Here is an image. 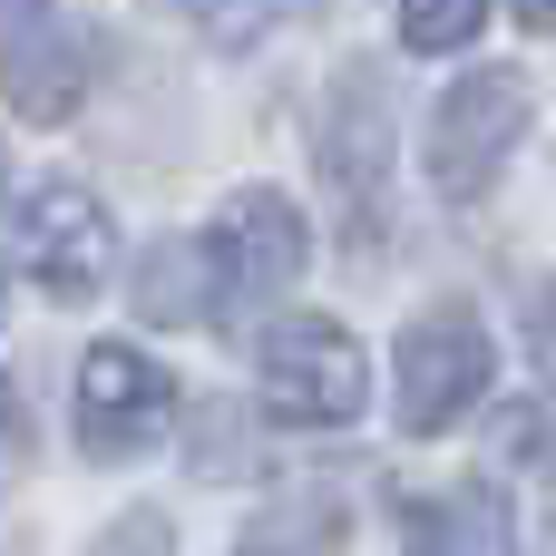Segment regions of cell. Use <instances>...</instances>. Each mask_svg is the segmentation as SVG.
I'll return each mask as SVG.
<instances>
[{
  "mask_svg": "<svg viewBox=\"0 0 556 556\" xmlns=\"http://www.w3.org/2000/svg\"><path fill=\"white\" fill-rule=\"evenodd\" d=\"M88 78H98V39H88V29H49V39H29V49L10 59V108H20L29 127H59V117L88 98Z\"/></svg>",
  "mask_w": 556,
  "mask_h": 556,
  "instance_id": "obj_8",
  "label": "cell"
},
{
  "mask_svg": "<svg viewBox=\"0 0 556 556\" xmlns=\"http://www.w3.org/2000/svg\"><path fill=\"white\" fill-rule=\"evenodd\" d=\"M166 420H176V381H166L147 352L98 342V352L78 362V440H88L98 459H137Z\"/></svg>",
  "mask_w": 556,
  "mask_h": 556,
  "instance_id": "obj_4",
  "label": "cell"
},
{
  "mask_svg": "<svg viewBox=\"0 0 556 556\" xmlns=\"http://www.w3.org/2000/svg\"><path fill=\"white\" fill-rule=\"evenodd\" d=\"M20 459H29V420H20V391L0 381V489L20 479Z\"/></svg>",
  "mask_w": 556,
  "mask_h": 556,
  "instance_id": "obj_15",
  "label": "cell"
},
{
  "mask_svg": "<svg viewBox=\"0 0 556 556\" xmlns=\"http://www.w3.org/2000/svg\"><path fill=\"white\" fill-rule=\"evenodd\" d=\"M362 401H371V371L342 323H274L264 332V410L283 430H342V420H362Z\"/></svg>",
  "mask_w": 556,
  "mask_h": 556,
  "instance_id": "obj_2",
  "label": "cell"
},
{
  "mask_svg": "<svg viewBox=\"0 0 556 556\" xmlns=\"http://www.w3.org/2000/svg\"><path fill=\"white\" fill-rule=\"evenodd\" d=\"M0 313H10V274H0Z\"/></svg>",
  "mask_w": 556,
  "mask_h": 556,
  "instance_id": "obj_19",
  "label": "cell"
},
{
  "mask_svg": "<svg viewBox=\"0 0 556 556\" xmlns=\"http://www.w3.org/2000/svg\"><path fill=\"white\" fill-rule=\"evenodd\" d=\"M88 556H176V528H166L156 508H127V518H117V528H108Z\"/></svg>",
  "mask_w": 556,
  "mask_h": 556,
  "instance_id": "obj_14",
  "label": "cell"
},
{
  "mask_svg": "<svg viewBox=\"0 0 556 556\" xmlns=\"http://www.w3.org/2000/svg\"><path fill=\"white\" fill-rule=\"evenodd\" d=\"M332 538H342V528H332V508H293V518H274V528H254V538H244L235 556H323Z\"/></svg>",
  "mask_w": 556,
  "mask_h": 556,
  "instance_id": "obj_12",
  "label": "cell"
},
{
  "mask_svg": "<svg viewBox=\"0 0 556 556\" xmlns=\"http://www.w3.org/2000/svg\"><path fill=\"white\" fill-rule=\"evenodd\" d=\"M401 547L410 556H518V528H508L498 489H440V498H410Z\"/></svg>",
  "mask_w": 556,
  "mask_h": 556,
  "instance_id": "obj_7",
  "label": "cell"
},
{
  "mask_svg": "<svg viewBox=\"0 0 556 556\" xmlns=\"http://www.w3.org/2000/svg\"><path fill=\"white\" fill-rule=\"evenodd\" d=\"M176 10H186L195 29H215V39H254V29H264V20H283L293 0H176Z\"/></svg>",
  "mask_w": 556,
  "mask_h": 556,
  "instance_id": "obj_13",
  "label": "cell"
},
{
  "mask_svg": "<svg viewBox=\"0 0 556 556\" xmlns=\"http://www.w3.org/2000/svg\"><path fill=\"white\" fill-rule=\"evenodd\" d=\"M489 391V332L469 303H440L401 332V430H450L459 410H479Z\"/></svg>",
  "mask_w": 556,
  "mask_h": 556,
  "instance_id": "obj_3",
  "label": "cell"
},
{
  "mask_svg": "<svg viewBox=\"0 0 556 556\" xmlns=\"http://www.w3.org/2000/svg\"><path fill=\"white\" fill-rule=\"evenodd\" d=\"M20 244H29V274H39L59 303H78V293L108 274V215H98V195L68 186V176H49V186L20 205Z\"/></svg>",
  "mask_w": 556,
  "mask_h": 556,
  "instance_id": "obj_5",
  "label": "cell"
},
{
  "mask_svg": "<svg viewBox=\"0 0 556 556\" xmlns=\"http://www.w3.org/2000/svg\"><path fill=\"white\" fill-rule=\"evenodd\" d=\"M489 20V0H401V49L440 59V49H469Z\"/></svg>",
  "mask_w": 556,
  "mask_h": 556,
  "instance_id": "obj_10",
  "label": "cell"
},
{
  "mask_svg": "<svg viewBox=\"0 0 556 556\" xmlns=\"http://www.w3.org/2000/svg\"><path fill=\"white\" fill-rule=\"evenodd\" d=\"M518 137H528V78L518 68H469L430 117V186L450 205H479L498 186V166L518 156Z\"/></svg>",
  "mask_w": 556,
  "mask_h": 556,
  "instance_id": "obj_1",
  "label": "cell"
},
{
  "mask_svg": "<svg viewBox=\"0 0 556 556\" xmlns=\"http://www.w3.org/2000/svg\"><path fill=\"white\" fill-rule=\"evenodd\" d=\"M518 20H538V29H547V20H556V0H518Z\"/></svg>",
  "mask_w": 556,
  "mask_h": 556,
  "instance_id": "obj_18",
  "label": "cell"
},
{
  "mask_svg": "<svg viewBox=\"0 0 556 556\" xmlns=\"http://www.w3.org/2000/svg\"><path fill=\"white\" fill-rule=\"evenodd\" d=\"M381 156H391L381 88H371V78H352V88H342V108H332V147H323V166H332V186L371 195V186H381Z\"/></svg>",
  "mask_w": 556,
  "mask_h": 556,
  "instance_id": "obj_9",
  "label": "cell"
},
{
  "mask_svg": "<svg viewBox=\"0 0 556 556\" xmlns=\"http://www.w3.org/2000/svg\"><path fill=\"white\" fill-rule=\"evenodd\" d=\"M39 10H49V0H0V59H20V49H29Z\"/></svg>",
  "mask_w": 556,
  "mask_h": 556,
  "instance_id": "obj_17",
  "label": "cell"
},
{
  "mask_svg": "<svg viewBox=\"0 0 556 556\" xmlns=\"http://www.w3.org/2000/svg\"><path fill=\"white\" fill-rule=\"evenodd\" d=\"M215 283L225 293H283L293 274H303V215L283 205V195H235L225 215H215Z\"/></svg>",
  "mask_w": 556,
  "mask_h": 556,
  "instance_id": "obj_6",
  "label": "cell"
},
{
  "mask_svg": "<svg viewBox=\"0 0 556 556\" xmlns=\"http://www.w3.org/2000/svg\"><path fill=\"white\" fill-rule=\"evenodd\" d=\"M528 352H538V371L556 381V283L538 293V303H528Z\"/></svg>",
  "mask_w": 556,
  "mask_h": 556,
  "instance_id": "obj_16",
  "label": "cell"
},
{
  "mask_svg": "<svg viewBox=\"0 0 556 556\" xmlns=\"http://www.w3.org/2000/svg\"><path fill=\"white\" fill-rule=\"evenodd\" d=\"M137 303H147V323H195V313H205L195 264H186L176 244H156V254H147V293H137Z\"/></svg>",
  "mask_w": 556,
  "mask_h": 556,
  "instance_id": "obj_11",
  "label": "cell"
}]
</instances>
